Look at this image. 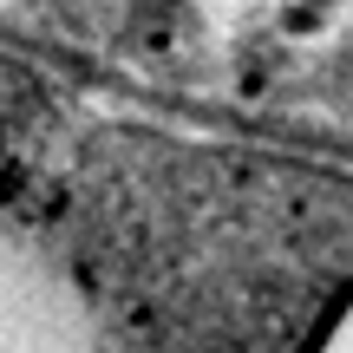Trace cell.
<instances>
[{"instance_id": "7a4b0ae2", "label": "cell", "mask_w": 353, "mask_h": 353, "mask_svg": "<svg viewBox=\"0 0 353 353\" xmlns=\"http://www.w3.org/2000/svg\"><path fill=\"white\" fill-rule=\"evenodd\" d=\"M314 353H353V294H347V307L327 321V334H321V347Z\"/></svg>"}, {"instance_id": "6da1fadb", "label": "cell", "mask_w": 353, "mask_h": 353, "mask_svg": "<svg viewBox=\"0 0 353 353\" xmlns=\"http://www.w3.org/2000/svg\"><path fill=\"white\" fill-rule=\"evenodd\" d=\"M0 353H105L79 268L0 210Z\"/></svg>"}]
</instances>
